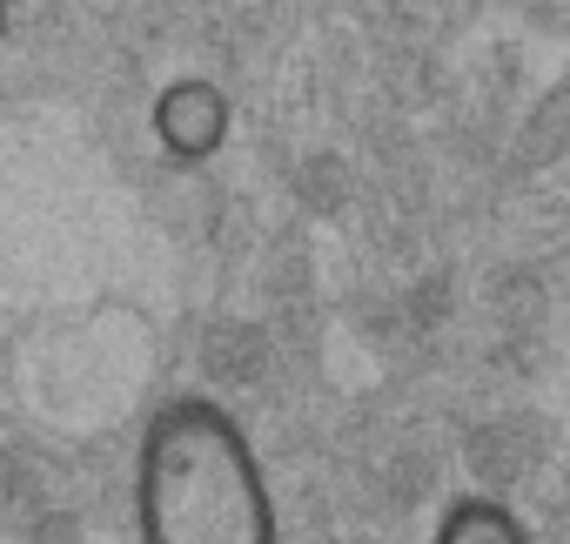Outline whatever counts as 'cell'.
<instances>
[{
	"label": "cell",
	"instance_id": "cell-4",
	"mask_svg": "<svg viewBox=\"0 0 570 544\" xmlns=\"http://www.w3.org/2000/svg\"><path fill=\"white\" fill-rule=\"evenodd\" d=\"M0 28H8V0H0Z\"/></svg>",
	"mask_w": 570,
	"mask_h": 544
},
{
	"label": "cell",
	"instance_id": "cell-2",
	"mask_svg": "<svg viewBox=\"0 0 570 544\" xmlns=\"http://www.w3.org/2000/svg\"><path fill=\"white\" fill-rule=\"evenodd\" d=\"M222 135H228V101H222L215 81L181 75V81H168V88L155 95V142H161L175 162H202V155H215Z\"/></svg>",
	"mask_w": 570,
	"mask_h": 544
},
{
	"label": "cell",
	"instance_id": "cell-3",
	"mask_svg": "<svg viewBox=\"0 0 570 544\" xmlns=\"http://www.w3.org/2000/svg\"><path fill=\"white\" fill-rule=\"evenodd\" d=\"M436 544H523V537H517V524H510L503 511H490V504H463V511L443 524Z\"/></svg>",
	"mask_w": 570,
	"mask_h": 544
},
{
	"label": "cell",
	"instance_id": "cell-1",
	"mask_svg": "<svg viewBox=\"0 0 570 544\" xmlns=\"http://www.w3.org/2000/svg\"><path fill=\"white\" fill-rule=\"evenodd\" d=\"M141 544H275V511L242 424L208 397H175L135 450Z\"/></svg>",
	"mask_w": 570,
	"mask_h": 544
}]
</instances>
